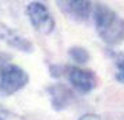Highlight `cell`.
<instances>
[{
	"mask_svg": "<svg viewBox=\"0 0 124 120\" xmlns=\"http://www.w3.org/2000/svg\"><path fill=\"white\" fill-rule=\"evenodd\" d=\"M70 56H71V59H73L74 62H77V63H86L88 59H89V53L85 50L84 48L75 46V48H71V49H70Z\"/></svg>",
	"mask_w": 124,
	"mask_h": 120,
	"instance_id": "52a82bcc",
	"label": "cell"
},
{
	"mask_svg": "<svg viewBox=\"0 0 124 120\" xmlns=\"http://www.w3.org/2000/svg\"><path fill=\"white\" fill-rule=\"evenodd\" d=\"M78 120H102L98 114H93V113H86L84 116H81Z\"/></svg>",
	"mask_w": 124,
	"mask_h": 120,
	"instance_id": "9c48e42d",
	"label": "cell"
},
{
	"mask_svg": "<svg viewBox=\"0 0 124 120\" xmlns=\"http://www.w3.org/2000/svg\"><path fill=\"white\" fill-rule=\"evenodd\" d=\"M96 31L107 43H117L124 38V21L106 6H98L93 13Z\"/></svg>",
	"mask_w": 124,
	"mask_h": 120,
	"instance_id": "6da1fadb",
	"label": "cell"
},
{
	"mask_svg": "<svg viewBox=\"0 0 124 120\" xmlns=\"http://www.w3.org/2000/svg\"><path fill=\"white\" fill-rule=\"evenodd\" d=\"M27 71L16 64H6L0 69V92L11 95L28 84Z\"/></svg>",
	"mask_w": 124,
	"mask_h": 120,
	"instance_id": "7a4b0ae2",
	"label": "cell"
},
{
	"mask_svg": "<svg viewBox=\"0 0 124 120\" xmlns=\"http://www.w3.org/2000/svg\"><path fill=\"white\" fill-rule=\"evenodd\" d=\"M0 39L4 40L6 43H8L10 46L16 48L18 50H24V52L32 50V43H31L27 38L21 36V35L17 34L16 31L7 28V27L1 25V24H0Z\"/></svg>",
	"mask_w": 124,
	"mask_h": 120,
	"instance_id": "5b68a950",
	"label": "cell"
},
{
	"mask_svg": "<svg viewBox=\"0 0 124 120\" xmlns=\"http://www.w3.org/2000/svg\"><path fill=\"white\" fill-rule=\"evenodd\" d=\"M57 4H62V8L75 20H86L89 17L92 4L89 1L79 0V1H57Z\"/></svg>",
	"mask_w": 124,
	"mask_h": 120,
	"instance_id": "8992f818",
	"label": "cell"
},
{
	"mask_svg": "<svg viewBox=\"0 0 124 120\" xmlns=\"http://www.w3.org/2000/svg\"><path fill=\"white\" fill-rule=\"evenodd\" d=\"M27 16L32 27L40 34L47 35L54 29V20L49 13L47 7L40 1L29 3L27 7Z\"/></svg>",
	"mask_w": 124,
	"mask_h": 120,
	"instance_id": "3957f363",
	"label": "cell"
},
{
	"mask_svg": "<svg viewBox=\"0 0 124 120\" xmlns=\"http://www.w3.org/2000/svg\"><path fill=\"white\" fill-rule=\"evenodd\" d=\"M116 78H117V81H120V82H123V84H124V60L118 62V64H117Z\"/></svg>",
	"mask_w": 124,
	"mask_h": 120,
	"instance_id": "ba28073f",
	"label": "cell"
},
{
	"mask_svg": "<svg viewBox=\"0 0 124 120\" xmlns=\"http://www.w3.org/2000/svg\"><path fill=\"white\" fill-rule=\"evenodd\" d=\"M68 80L81 92H89L95 87V77L89 70H84L79 67H71L68 73Z\"/></svg>",
	"mask_w": 124,
	"mask_h": 120,
	"instance_id": "277c9868",
	"label": "cell"
}]
</instances>
